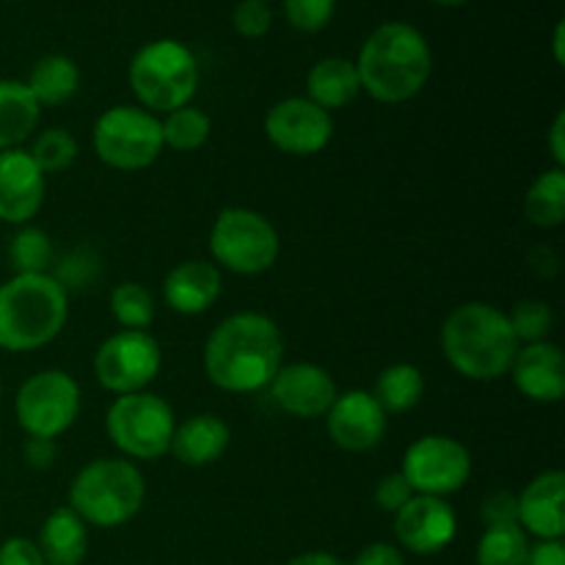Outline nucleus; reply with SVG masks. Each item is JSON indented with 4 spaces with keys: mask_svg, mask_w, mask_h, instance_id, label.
I'll return each mask as SVG.
<instances>
[{
    "mask_svg": "<svg viewBox=\"0 0 565 565\" xmlns=\"http://www.w3.org/2000/svg\"><path fill=\"white\" fill-rule=\"evenodd\" d=\"M285 359L281 331L268 315L235 312L221 320L204 342V373L210 384L232 395L268 390Z\"/></svg>",
    "mask_w": 565,
    "mask_h": 565,
    "instance_id": "obj_1",
    "label": "nucleus"
},
{
    "mask_svg": "<svg viewBox=\"0 0 565 565\" xmlns=\"http://www.w3.org/2000/svg\"><path fill=\"white\" fill-rule=\"evenodd\" d=\"M362 92L375 103L401 105L417 97L434 72V53L423 33L408 22H384L364 39L353 61Z\"/></svg>",
    "mask_w": 565,
    "mask_h": 565,
    "instance_id": "obj_2",
    "label": "nucleus"
},
{
    "mask_svg": "<svg viewBox=\"0 0 565 565\" xmlns=\"http://www.w3.org/2000/svg\"><path fill=\"white\" fill-rule=\"evenodd\" d=\"M441 353L458 375L469 381H497L508 375L519 345L508 312L486 301H467L441 323Z\"/></svg>",
    "mask_w": 565,
    "mask_h": 565,
    "instance_id": "obj_3",
    "label": "nucleus"
},
{
    "mask_svg": "<svg viewBox=\"0 0 565 565\" xmlns=\"http://www.w3.org/2000/svg\"><path fill=\"white\" fill-rule=\"evenodd\" d=\"M70 318V292L53 274H14L0 285V351L50 345Z\"/></svg>",
    "mask_w": 565,
    "mask_h": 565,
    "instance_id": "obj_4",
    "label": "nucleus"
},
{
    "mask_svg": "<svg viewBox=\"0 0 565 565\" xmlns=\"http://www.w3.org/2000/svg\"><path fill=\"white\" fill-rule=\"evenodd\" d=\"M147 502L141 469L125 458H97L72 478L70 508L92 527L114 530L132 522Z\"/></svg>",
    "mask_w": 565,
    "mask_h": 565,
    "instance_id": "obj_5",
    "label": "nucleus"
},
{
    "mask_svg": "<svg viewBox=\"0 0 565 565\" xmlns=\"http://www.w3.org/2000/svg\"><path fill=\"white\" fill-rule=\"evenodd\" d=\"M127 81L141 108L149 114H171L191 105L199 88V61L177 39H154L132 55Z\"/></svg>",
    "mask_w": 565,
    "mask_h": 565,
    "instance_id": "obj_6",
    "label": "nucleus"
},
{
    "mask_svg": "<svg viewBox=\"0 0 565 565\" xmlns=\"http://www.w3.org/2000/svg\"><path fill=\"white\" fill-rule=\"evenodd\" d=\"M210 254L215 268L237 276H259L279 263L281 241L263 213L248 207H226L210 230Z\"/></svg>",
    "mask_w": 565,
    "mask_h": 565,
    "instance_id": "obj_7",
    "label": "nucleus"
},
{
    "mask_svg": "<svg viewBox=\"0 0 565 565\" xmlns=\"http://www.w3.org/2000/svg\"><path fill=\"white\" fill-rule=\"evenodd\" d=\"M177 419L174 408L154 392H132L119 395L108 408L105 430L119 452L132 461H154L171 447Z\"/></svg>",
    "mask_w": 565,
    "mask_h": 565,
    "instance_id": "obj_8",
    "label": "nucleus"
},
{
    "mask_svg": "<svg viewBox=\"0 0 565 565\" xmlns=\"http://www.w3.org/2000/svg\"><path fill=\"white\" fill-rule=\"evenodd\" d=\"M92 147L94 154L110 169H147L163 152L160 119L141 105H114L94 121Z\"/></svg>",
    "mask_w": 565,
    "mask_h": 565,
    "instance_id": "obj_9",
    "label": "nucleus"
},
{
    "mask_svg": "<svg viewBox=\"0 0 565 565\" xmlns=\"http://www.w3.org/2000/svg\"><path fill=\"white\" fill-rule=\"evenodd\" d=\"M81 414V386L64 370H42L22 381L14 397L17 425L28 436L58 439Z\"/></svg>",
    "mask_w": 565,
    "mask_h": 565,
    "instance_id": "obj_10",
    "label": "nucleus"
},
{
    "mask_svg": "<svg viewBox=\"0 0 565 565\" xmlns=\"http://www.w3.org/2000/svg\"><path fill=\"white\" fill-rule=\"evenodd\" d=\"M163 367L160 342L149 331H116L94 353V379L119 395L143 392Z\"/></svg>",
    "mask_w": 565,
    "mask_h": 565,
    "instance_id": "obj_11",
    "label": "nucleus"
},
{
    "mask_svg": "<svg viewBox=\"0 0 565 565\" xmlns=\"http://www.w3.org/2000/svg\"><path fill=\"white\" fill-rule=\"evenodd\" d=\"M401 475L414 494L450 497L472 478V456L458 439L445 434H428L403 452Z\"/></svg>",
    "mask_w": 565,
    "mask_h": 565,
    "instance_id": "obj_12",
    "label": "nucleus"
},
{
    "mask_svg": "<svg viewBox=\"0 0 565 565\" xmlns=\"http://www.w3.org/2000/svg\"><path fill=\"white\" fill-rule=\"evenodd\" d=\"M265 136L279 152L292 158L320 154L334 138V119L307 97L279 99L265 114Z\"/></svg>",
    "mask_w": 565,
    "mask_h": 565,
    "instance_id": "obj_13",
    "label": "nucleus"
},
{
    "mask_svg": "<svg viewBox=\"0 0 565 565\" xmlns=\"http://www.w3.org/2000/svg\"><path fill=\"white\" fill-rule=\"evenodd\" d=\"M458 533V516L441 497L414 494L395 513V539L412 555H439Z\"/></svg>",
    "mask_w": 565,
    "mask_h": 565,
    "instance_id": "obj_14",
    "label": "nucleus"
},
{
    "mask_svg": "<svg viewBox=\"0 0 565 565\" xmlns=\"http://www.w3.org/2000/svg\"><path fill=\"white\" fill-rule=\"evenodd\" d=\"M270 397L285 414L298 419H320L334 406L337 381L326 367L315 362L281 364L270 381Z\"/></svg>",
    "mask_w": 565,
    "mask_h": 565,
    "instance_id": "obj_15",
    "label": "nucleus"
},
{
    "mask_svg": "<svg viewBox=\"0 0 565 565\" xmlns=\"http://www.w3.org/2000/svg\"><path fill=\"white\" fill-rule=\"evenodd\" d=\"M386 423L390 417L367 390L340 392L334 406L326 414L331 441L345 452L375 450L384 439Z\"/></svg>",
    "mask_w": 565,
    "mask_h": 565,
    "instance_id": "obj_16",
    "label": "nucleus"
},
{
    "mask_svg": "<svg viewBox=\"0 0 565 565\" xmlns=\"http://www.w3.org/2000/svg\"><path fill=\"white\" fill-rule=\"evenodd\" d=\"M47 193V177L39 171L28 149H3L0 152V221L11 226H25L36 218Z\"/></svg>",
    "mask_w": 565,
    "mask_h": 565,
    "instance_id": "obj_17",
    "label": "nucleus"
},
{
    "mask_svg": "<svg viewBox=\"0 0 565 565\" xmlns=\"http://www.w3.org/2000/svg\"><path fill=\"white\" fill-rule=\"evenodd\" d=\"M508 375L513 386L533 403H561L565 395V359L555 342H530L516 351Z\"/></svg>",
    "mask_w": 565,
    "mask_h": 565,
    "instance_id": "obj_18",
    "label": "nucleus"
},
{
    "mask_svg": "<svg viewBox=\"0 0 565 565\" xmlns=\"http://www.w3.org/2000/svg\"><path fill=\"white\" fill-rule=\"evenodd\" d=\"M519 500V527L539 541H563L565 535V475L546 469L527 483Z\"/></svg>",
    "mask_w": 565,
    "mask_h": 565,
    "instance_id": "obj_19",
    "label": "nucleus"
},
{
    "mask_svg": "<svg viewBox=\"0 0 565 565\" xmlns=\"http://www.w3.org/2000/svg\"><path fill=\"white\" fill-rule=\"evenodd\" d=\"M224 290L221 268L207 259H185L174 265L163 279V298L177 315H202L213 307Z\"/></svg>",
    "mask_w": 565,
    "mask_h": 565,
    "instance_id": "obj_20",
    "label": "nucleus"
},
{
    "mask_svg": "<svg viewBox=\"0 0 565 565\" xmlns=\"http://www.w3.org/2000/svg\"><path fill=\"white\" fill-rule=\"evenodd\" d=\"M232 430L215 414H196L174 428L169 452L185 467H210L230 450Z\"/></svg>",
    "mask_w": 565,
    "mask_h": 565,
    "instance_id": "obj_21",
    "label": "nucleus"
},
{
    "mask_svg": "<svg viewBox=\"0 0 565 565\" xmlns=\"http://www.w3.org/2000/svg\"><path fill=\"white\" fill-rule=\"evenodd\" d=\"M362 94L356 64L340 55L320 58L307 75V99L323 110H342Z\"/></svg>",
    "mask_w": 565,
    "mask_h": 565,
    "instance_id": "obj_22",
    "label": "nucleus"
},
{
    "mask_svg": "<svg viewBox=\"0 0 565 565\" xmlns=\"http://www.w3.org/2000/svg\"><path fill=\"white\" fill-rule=\"evenodd\" d=\"M88 524L70 505L55 508L39 533V552L47 565H81L88 550Z\"/></svg>",
    "mask_w": 565,
    "mask_h": 565,
    "instance_id": "obj_23",
    "label": "nucleus"
},
{
    "mask_svg": "<svg viewBox=\"0 0 565 565\" xmlns=\"http://www.w3.org/2000/svg\"><path fill=\"white\" fill-rule=\"evenodd\" d=\"M42 119V105L22 81L0 77V152L20 149Z\"/></svg>",
    "mask_w": 565,
    "mask_h": 565,
    "instance_id": "obj_24",
    "label": "nucleus"
},
{
    "mask_svg": "<svg viewBox=\"0 0 565 565\" xmlns=\"http://www.w3.org/2000/svg\"><path fill=\"white\" fill-rule=\"evenodd\" d=\"M25 86L39 105L55 108V105H64L66 99L77 94V88H81V70H77V64L70 55H44V58L33 64Z\"/></svg>",
    "mask_w": 565,
    "mask_h": 565,
    "instance_id": "obj_25",
    "label": "nucleus"
},
{
    "mask_svg": "<svg viewBox=\"0 0 565 565\" xmlns=\"http://www.w3.org/2000/svg\"><path fill=\"white\" fill-rule=\"evenodd\" d=\"M370 395L379 401V406L384 408L386 417H390V414H406L412 412V408H417L419 401H423L425 379L423 373H419L417 364H390V367H384L379 373Z\"/></svg>",
    "mask_w": 565,
    "mask_h": 565,
    "instance_id": "obj_26",
    "label": "nucleus"
},
{
    "mask_svg": "<svg viewBox=\"0 0 565 565\" xmlns=\"http://www.w3.org/2000/svg\"><path fill=\"white\" fill-rule=\"evenodd\" d=\"M524 215L539 230H557L565 221V169L552 166L539 174L524 196Z\"/></svg>",
    "mask_w": 565,
    "mask_h": 565,
    "instance_id": "obj_27",
    "label": "nucleus"
},
{
    "mask_svg": "<svg viewBox=\"0 0 565 565\" xmlns=\"http://www.w3.org/2000/svg\"><path fill=\"white\" fill-rule=\"evenodd\" d=\"M530 555V535L519 524H489L480 535L475 563L478 565H524Z\"/></svg>",
    "mask_w": 565,
    "mask_h": 565,
    "instance_id": "obj_28",
    "label": "nucleus"
},
{
    "mask_svg": "<svg viewBox=\"0 0 565 565\" xmlns=\"http://www.w3.org/2000/svg\"><path fill=\"white\" fill-rule=\"evenodd\" d=\"M160 132H163V149L169 147L174 152H196L210 141L213 119L202 108L182 105V108L166 114V119H160Z\"/></svg>",
    "mask_w": 565,
    "mask_h": 565,
    "instance_id": "obj_29",
    "label": "nucleus"
},
{
    "mask_svg": "<svg viewBox=\"0 0 565 565\" xmlns=\"http://www.w3.org/2000/svg\"><path fill=\"white\" fill-rule=\"evenodd\" d=\"M110 315L125 331H147L154 323V296L138 281H121L110 290Z\"/></svg>",
    "mask_w": 565,
    "mask_h": 565,
    "instance_id": "obj_30",
    "label": "nucleus"
},
{
    "mask_svg": "<svg viewBox=\"0 0 565 565\" xmlns=\"http://www.w3.org/2000/svg\"><path fill=\"white\" fill-rule=\"evenodd\" d=\"M53 241L44 230L22 226L9 241V265L14 274H47L53 265Z\"/></svg>",
    "mask_w": 565,
    "mask_h": 565,
    "instance_id": "obj_31",
    "label": "nucleus"
},
{
    "mask_svg": "<svg viewBox=\"0 0 565 565\" xmlns=\"http://www.w3.org/2000/svg\"><path fill=\"white\" fill-rule=\"evenodd\" d=\"M28 154H31L33 163L39 166L44 177L58 174V171H66L77 160V141L64 127H47V130L33 138Z\"/></svg>",
    "mask_w": 565,
    "mask_h": 565,
    "instance_id": "obj_32",
    "label": "nucleus"
},
{
    "mask_svg": "<svg viewBox=\"0 0 565 565\" xmlns=\"http://www.w3.org/2000/svg\"><path fill=\"white\" fill-rule=\"evenodd\" d=\"M508 320H511V329L516 334L519 345L544 342L550 337L552 326H555V315H552L550 303L535 301V298L513 303V309L508 312Z\"/></svg>",
    "mask_w": 565,
    "mask_h": 565,
    "instance_id": "obj_33",
    "label": "nucleus"
},
{
    "mask_svg": "<svg viewBox=\"0 0 565 565\" xmlns=\"http://www.w3.org/2000/svg\"><path fill=\"white\" fill-rule=\"evenodd\" d=\"M337 0H285V14L296 31L318 33L331 22Z\"/></svg>",
    "mask_w": 565,
    "mask_h": 565,
    "instance_id": "obj_34",
    "label": "nucleus"
},
{
    "mask_svg": "<svg viewBox=\"0 0 565 565\" xmlns=\"http://www.w3.org/2000/svg\"><path fill=\"white\" fill-rule=\"evenodd\" d=\"M232 25L241 36L259 39L270 31L274 25V11L265 0H241L232 11Z\"/></svg>",
    "mask_w": 565,
    "mask_h": 565,
    "instance_id": "obj_35",
    "label": "nucleus"
},
{
    "mask_svg": "<svg viewBox=\"0 0 565 565\" xmlns=\"http://www.w3.org/2000/svg\"><path fill=\"white\" fill-rule=\"evenodd\" d=\"M412 497V486H408V480L403 478L401 472L384 475V478L379 480V486H375V505L384 513H392V516H395Z\"/></svg>",
    "mask_w": 565,
    "mask_h": 565,
    "instance_id": "obj_36",
    "label": "nucleus"
},
{
    "mask_svg": "<svg viewBox=\"0 0 565 565\" xmlns=\"http://www.w3.org/2000/svg\"><path fill=\"white\" fill-rule=\"evenodd\" d=\"M519 500L511 491H494L483 502V522L489 524H519Z\"/></svg>",
    "mask_w": 565,
    "mask_h": 565,
    "instance_id": "obj_37",
    "label": "nucleus"
},
{
    "mask_svg": "<svg viewBox=\"0 0 565 565\" xmlns=\"http://www.w3.org/2000/svg\"><path fill=\"white\" fill-rule=\"evenodd\" d=\"M0 565H47V563H44L36 541L17 535V539H9L0 544Z\"/></svg>",
    "mask_w": 565,
    "mask_h": 565,
    "instance_id": "obj_38",
    "label": "nucleus"
},
{
    "mask_svg": "<svg viewBox=\"0 0 565 565\" xmlns=\"http://www.w3.org/2000/svg\"><path fill=\"white\" fill-rule=\"evenodd\" d=\"M351 565H406V557L397 550L395 544H386V541H375V544H367L356 557H353Z\"/></svg>",
    "mask_w": 565,
    "mask_h": 565,
    "instance_id": "obj_39",
    "label": "nucleus"
},
{
    "mask_svg": "<svg viewBox=\"0 0 565 565\" xmlns=\"http://www.w3.org/2000/svg\"><path fill=\"white\" fill-rule=\"evenodd\" d=\"M22 458L28 467L47 469L55 458V439H42V436H28L22 445Z\"/></svg>",
    "mask_w": 565,
    "mask_h": 565,
    "instance_id": "obj_40",
    "label": "nucleus"
},
{
    "mask_svg": "<svg viewBox=\"0 0 565 565\" xmlns=\"http://www.w3.org/2000/svg\"><path fill=\"white\" fill-rule=\"evenodd\" d=\"M524 565H565L563 541H539L535 546H530L527 563Z\"/></svg>",
    "mask_w": 565,
    "mask_h": 565,
    "instance_id": "obj_41",
    "label": "nucleus"
},
{
    "mask_svg": "<svg viewBox=\"0 0 565 565\" xmlns=\"http://www.w3.org/2000/svg\"><path fill=\"white\" fill-rule=\"evenodd\" d=\"M546 143H550L552 160H555L557 169H565V110H557L555 121H552L550 127V138H546Z\"/></svg>",
    "mask_w": 565,
    "mask_h": 565,
    "instance_id": "obj_42",
    "label": "nucleus"
},
{
    "mask_svg": "<svg viewBox=\"0 0 565 565\" xmlns=\"http://www.w3.org/2000/svg\"><path fill=\"white\" fill-rule=\"evenodd\" d=\"M285 565H345L337 555L331 552H303V555L292 557Z\"/></svg>",
    "mask_w": 565,
    "mask_h": 565,
    "instance_id": "obj_43",
    "label": "nucleus"
},
{
    "mask_svg": "<svg viewBox=\"0 0 565 565\" xmlns=\"http://www.w3.org/2000/svg\"><path fill=\"white\" fill-rule=\"evenodd\" d=\"M563 39H565V22L561 20L555 25V36H552V50H555V61L561 66L565 64V42H563Z\"/></svg>",
    "mask_w": 565,
    "mask_h": 565,
    "instance_id": "obj_44",
    "label": "nucleus"
},
{
    "mask_svg": "<svg viewBox=\"0 0 565 565\" xmlns=\"http://www.w3.org/2000/svg\"><path fill=\"white\" fill-rule=\"evenodd\" d=\"M430 3H439V6H463L469 0H430Z\"/></svg>",
    "mask_w": 565,
    "mask_h": 565,
    "instance_id": "obj_45",
    "label": "nucleus"
},
{
    "mask_svg": "<svg viewBox=\"0 0 565 565\" xmlns=\"http://www.w3.org/2000/svg\"><path fill=\"white\" fill-rule=\"evenodd\" d=\"M0 395H3V379H0Z\"/></svg>",
    "mask_w": 565,
    "mask_h": 565,
    "instance_id": "obj_46",
    "label": "nucleus"
},
{
    "mask_svg": "<svg viewBox=\"0 0 565 565\" xmlns=\"http://www.w3.org/2000/svg\"><path fill=\"white\" fill-rule=\"evenodd\" d=\"M265 3H268V0H265Z\"/></svg>",
    "mask_w": 565,
    "mask_h": 565,
    "instance_id": "obj_47",
    "label": "nucleus"
}]
</instances>
